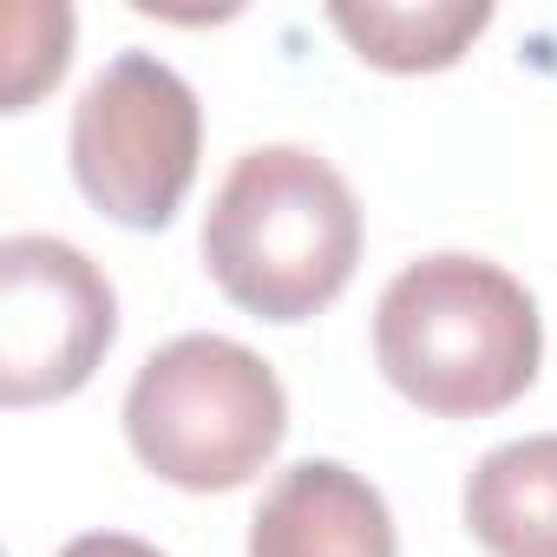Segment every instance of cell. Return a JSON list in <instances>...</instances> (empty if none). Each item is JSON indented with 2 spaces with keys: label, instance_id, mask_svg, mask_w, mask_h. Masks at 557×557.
Wrapping results in <instances>:
<instances>
[{
  "label": "cell",
  "instance_id": "1",
  "mask_svg": "<svg viewBox=\"0 0 557 557\" xmlns=\"http://www.w3.org/2000/svg\"><path fill=\"white\" fill-rule=\"evenodd\" d=\"M544 355L531 289L485 256H420L374 302V361L394 394L440 420L505 413Z\"/></svg>",
  "mask_w": 557,
  "mask_h": 557
},
{
  "label": "cell",
  "instance_id": "2",
  "mask_svg": "<svg viewBox=\"0 0 557 557\" xmlns=\"http://www.w3.org/2000/svg\"><path fill=\"white\" fill-rule=\"evenodd\" d=\"M361 262V203L348 177L302 145H256L230 164L203 216L210 283L256 322L322 315Z\"/></svg>",
  "mask_w": 557,
  "mask_h": 557
},
{
  "label": "cell",
  "instance_id": "3",
  "mask_svg": "<svg viewBox=\"0 0 557 557\" xmlns=\"http://www.w3.org/2000/svg\"><path fill=\"white\" fill-rule=\"evenodd\" d=\"M289 433V394L262 355L230 335H177L132 374L125 440L177 492L249 485Z\"/></svg>",
  "mask_w": 557,
  "mask_h": 557
},
{
  "label": "cell",
  "instance_id": "4",
  "mask_svg": "<svg viewBox=\"0 0 557 557\" xmlns=\"http://www.w3.org/2000/svg\"><path fill=\"white\" fill-rule=\"evenodd\" d=\"M203 112L158 53H119L73 106V177L125 230H164L197 177Z\"/></svg>",
  "mask_w": 557,
  "mask_h": 557
},
{
  "label": "cell",
  "instance_id": "5",
  "mask_svg": "<svg viewBox=\"0 0 557 557\" xmlns=\"http://www.w3.org/2000/svg\"><path fill=\"white\" fill-rule=\"evenodd\" d=\"M119 335V296L99 262L60 236L0 243V407L79 394Z\"/></svg>",
  "mask_w": 557,
  "mask_h": 557
},
{
  "label": "cell",
  "instance_id": "6",
  "mask_svg": "<svg viewBox=\"0 0 557 557\" xmlns=\"http://www.w3.org/2000/svg\"><path fill=\"white\" fill-rule=\"evenodd\" d=\"M249 557H400L387 498L342 459H302L249 518Z\"/></svg>",
  "mask_w": 557,
  "mask_h": 557
},
{
  "label": "cell",
  "instance_id": "7",
  "mask_svg": "<svg viewBox=\"0 0 557 557\" xmlns=\"http://www.w3.org/2000/svg\"><path fill=\"white\" fill-rule=\"evenodd\" d=\"M466 531L492 557H557V433L511 440L472 466Z\"/></svg>",
  "mask_w": 557,
  "mask_h": 557
},
{
  "label": "cell",
  "instance_id": "8",
  "mask_svg": "<svg viewBox=\"0 0 557 557\" xmlns=\"http://www.w3.org/2000/svg\"><path fill=\"white\" fill-rule=\"evenodd\" d=\"M335 34L381 73H446L492 27L485 0H440V8H381V0H335Z\"/></svg>",
  "mask_w": 557,
  "mask_h": 557
},
{
  "label": "cell",
  "instance_id": "9",
  "mask_svg": "<svg viewBox=\"0 0 557 557\" xmlns=\"http://www.w3.org/2000/svg\"><path fill=\"white\" fill-rule=\"evenodd\" d=\"M60 557H164V550H151L145 537H125V531H86Z\"/></svg>",
  "mask_w": 557,
  "mask_h": 557
}]
</instances>
